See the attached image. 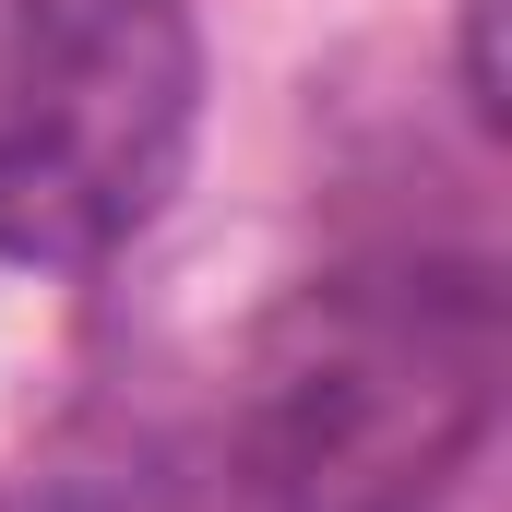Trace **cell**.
<instances>
[{"label": "cell", "mask_w": 512, "mask_h": 512, "mask_svg": "<svg viewBox=\"0 0 512 512\" xmlns=\"http://www.w3.org/2000/svg\"><path fill=\"white\" fill-rule=\"evenodd\" d=\"M203 120L191 0H0V262H108Z\"/></svg>", "instance_id": "6da1fadb"}]
</instances>
